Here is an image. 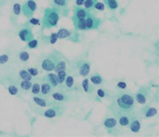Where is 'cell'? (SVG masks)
I'll return each instance as SVG.
<instances>
[{
	"label": "cell",
	"mask_w": 159,
	"mask_h": 137,
	"mask_svg": "<svg viewBox=\"0 0 159 137\" xmlns=\"http://www.w3.org/2000/svg\"><path fill=\"white\" fill-rule=\"evenodd\" d=\"M135 108V101L134 95L128 92L120 91L111 97V103L108 106L109 112L115 117L121 114L134 113Z\"/></svg>",
	"instance_id": "obj_1"
},
{
	"label": "cell",
	"mask_w": 159,
	"mask_h": 137,
	"mask_svg": "<svg viewBox=\"0 0 159 137\" xmlns=\"http://www.w3.org/2000/svg\"><path fill=\"white\" fill-rule=\"evenodd\" d=\"M60 19V13L55 7H47L44 12V16L42 20L43 27L51 28L57 25Z\"/></svg>",
	"instance_id": "obj_2"
},
{
	"label": "cell",
	"mask_w": 159,
	"mask_h": 137,
	"mask_svg": "<svg viewBox=\"0 0 159 137\" xmlns=\"http://www.w3.org/2000/svg\"><path fill=\"white\" fill-rule=\"evenodd\" d=\"M52 99L58 102V103H69L73 101H77L78 97L75 95H72V93L67 92L62 88H59L58 90L53 91L51 94Z\"/></svg>",
	"instance_id": "obj_3"
},
{
	"label": "cell",
	"mask_w": 159,
	"mask_h": 137,
	"mask_svg": "<svg viewBox=\"0 0 159 137\" xmlns=\"http://www.w3.org/2000/svg\"><path fill=\"white\" fill-rule=\"evenodd\" d=\"M72 66H74V71L77 73V75L86 77L90 73L91 64L86 60H75Z\"/></svg>",
	"instance_id": "obj_4"
},
{
	"label": "cell",
	"mask_w": 159,
	"mask_h": 137,
	"mask_svg": "<svg viewBox=\"0 0 159 137\" xmlns=\"http://www.w3.org/2000/svg\"><path fill=\"white\" fill-rule=\"evenodd\" d=\"M57 52H54L52 54H49L47 57H45L42 62H41V68L44 71L47 72H51L54 71L56 68V63H57Z\"/></svg>",
	"instance_id": "obj_5"
},
{
	"label": "cell",
	"mask_w": 159,
	"mask_h": 137,
	"mask_svg": "<svg viewBox=\"0 0 159 137\" xmlns=\"http://www.w3.org/2000/svg\"><path fill=\"white\" fill-rule=\"evenodd\" d=\"M150 95H151V86L149 85H147L138 89V91L134 95V98L136 103L140 104H145L149 98Z\"/></svg>",
	"instance_id": "obj_6"
},
{
	"label": "cell",
	"mask_w": 159,
	"mask_h": 137,
	"mask_svg": "<svg viewBox=\"0 0 159 137\" xmlns=\"http://www.w3.org/2000/svg\"><path fill=\"white\" fill-rule=\"evenodd\" d=\"M66 110L65 106L62 105L61 103H57L56 104H53L49 106L47 110L43 113V115L47 118H55L57 116H61Z\"/></svg>",
	"instance_id": "obj_7"
},
{
	"label": "cell",
	"mask_w": 159,
	"mask_h": 137,
	"mask_svg": "<svg viewBox=\"0 0 159 137\" xmlns=\"http://www.w3.org/2000/svg\"><path fill=\"white\" fill-rule=\"evenodd\" d=\"M57 36L58 39H67V40L73 41L75 43L78 42V38H79V35L77 32L69 30V29H66V28H61L57 33Z\"/></svg>",
	"instance_id": "obj_8"
},
{
	"label": "cell",
	"mask_w": 159,
	"mask_h": 137,
	"mask_svg": "<svg viewBox=\"0 0 159 137\" xmlns=\"http://www.w3.org/2000/svg\"><path fill=\"white\" fill-rule=\"evenodd\" d=\"M69 1L70 0H52V7L57 9L60 15L66 16L69 13Z\"/></svg>",
	"instance_id": "obj_9"
},
{
	"label": "cell",
	"mask_w": 159,
	"mask_h": 137,
	"mask_svg": "<svg viewBox=\"0 0 159 137\" xmlns=\"http://www.w3.org/2000/svg\"><path fill=\"white\" fill-rule=\"evenodd\" d=\"M22 13L26 17H32L34 13L37 11V5L34 0H27L22 5Z\"/></svg>",
	"instance_id": "obj_10"
},
{
	"label": "cell",
	"mask_w": 159,
	"mask_h": 137,
	"mask_svg": "<svg viewBox=\"0 0 159 137\" xmlns=\"http://www.w3.org/2000/svg\"><path fill=\"white\" fill-rule=\"evenodd\" d=\"M103 126L108 133H115L118 128L117 119L115 116H107L103 121Z\"/></svg>",
	"instance_id": "obj_11"
},
{
	"label": "cell",
	"mask_w": 159,
	"mask_h": 137,
	"mask_svg": "<svg viewBox=\"0 0 159 137\" xmlns=\"http://www.w3.org/2000/svg\"><path fill=\"white\" fill-rule=\"evenodd\" d=\"M86 24L87 30H92V29H98L99 25L101 24V20L96 16L92 13H88L86 18Z\"/></svg>",
	"instance_id": "obj_12"
},
{
	"label": "cell",
	"mask_w": 159,
	"mask_h": 137,
	"mask_svg": "<svg viewBox=\"0 0 159 137\" xmlns=\"http://www.w3.org/2000/svg\"><path fill=\"white\" fill-rule=\"evenodd\" d=\"M18 37L24 42H29L30 40L34 39V35H33V31H32L31 27L27 25H25L24 27H22L19 30Z\"/></svg>",
	"instance_id": "obj_13"
},
{
	"label": "cell",
	"mask_w": 159,
	"mask_h": 137,
	"mask_svg": "<svg viewBox=\"0 0 159 137\" xmlns=\"http://www.w3.org/2000/svg\"><path fill=\"white\" fill-rule=\"evenodd\" d=\"M32 99H33V102H34L35 104H37L39 107H42V108L49 107V106L58 103V102H57L55 100L54 101H50L48 98H45V97H41V96H37V95H34Z\"/></svg>",
	"instance_id": "obj_14"
},
{
	"label": "cell",
	"mask_w": 159,
	"mask_h": 137,
	"mask_svg": "<svg viewBox=\"0 0 159 137\" xmlns=\"http://www.w3.org/2000/svg\"><path fill=\"white\" fill-rule=\"evenodd\" d=\"M42 84H41V89H40V95L41 97H45V98H48L49 96H51V94L54 91V88L50 86V84H48L44 77L42 78Z\"/></svg>",
	"instance_id": "obj_15"
},
{
	"label": "cell",
	"mask_w": 159,
	"mask_h": 137,
	"mask_svg": "<svg viewBox=\"0 0 159 137\" xmlns=\"http://www.w3.org/2000/svg\"><path fill=\"white\" fill-rule=\"evenodd\" d=\"M62 89L67 91V92H70V93H73L74 91L76 90L75 86V78H74V75H66V80H65V83L64 85L62 86Z\"/></svg>",
	"instance_id": "obj_16"
},
{
	"label": "cell",
	"mask_w": 159,
	"mask_h": 137,
	"mask_svg": "<svg viewBox=\"0 0 159 137\" xmlns=\"http://www.w3.org/2000/svg\"><path fill=\"white\" fill-rule=\"evenodd\" d=\"M141 124H142V120L141 117L139 115L135 114L133 119L131 120L129 125L127 126L129 128V130L133 133H138L141 129Z\"/></svg>",
	"instance_id": "obj_17"
},
{
	"label": "cell",
	"mask_w": 159,
	"mask_h": 137,
	"mask_svg": "<svg viewBox=\"0 0 159 137\" xmlns=\"http://www.w3.org/2000/svg\"><path fill=\"white\" fill-rule=\"evenodd\" d=\"M139 114L146 118H151L157 114V109L149 105H146L139 110Z\"/></svg>",
	"instance_id": "obj_18"
},
{
	"label": "cell",
	"mask_w": 159,
	"mask_h": 137,
	"mask_svg": "<svg viewBox=\"0 0 159 137\" xmlns=\"http://www.w3.org/2000/svg\"><path fill=\"white\" fill-rule=\"evenodd\" d=\"M135 113H127V114H121L119 116L116 117L117 119V123H118V125H120L121 127H127L131 120L133 119L134 115Z\"/></svg>",
	"instance_id": "obj_19"
},
{
	"label": "cell",
	"mask_w": 159,
	"mask_h": 137,
	"mask_svg": "<svg viewBox=\"0 0 159 137\" xmlns=\"http://www.w3.org/2000/svg\"><path fill=\"white\" fill-rule=\"evenodd\" d=\"M94 85L90 82V80L88 78H85L83 81H82V89L83 91L87 94L89 96L91 95H95V92H96V89L93 86Z\"/></svg>",
	"instance_id": "obj_20"
},
{
	"label": "cell",
	"mask_w": 159,
	"mask_h": 137,
	"mask_svg": "<svg viewBox=\"0 0 159 137\" xmlns=\"http://www.w3.org/2000/svg\"><path fill=\"white\" fill-rule=\"evenodd\" d=\"M72 21H73L74 25H75V28L77 30V31H86L87 30V27H86V19H83V18H77L75 16H72Z\"/></svg>",
	"instance_id": "obj_21"
},
{
	"label": "cell",
	"mask_w": 159,
	"mask_h": 137,
	"mask_svg": "<svg viewBox=\"0 0 159 137\" xmlns=\"http://www.w3.org/2000/svg\"><path fill=\"white\" fill-rule=\"evenodd\" d=\"M44 79L50 84V86L54 89L57 88L58 86V78H57V75L54 74V73H48L47 75L44 76Z\"/></svg>",
	"instance_id": "obj_22"
},
{
	"label": "cell",
	"mask_w": 159,
	"mask_h": 137,
	"mask_svg": "<svg viewBox=\"0 0 159 137\" xmlns=\"http://www.w3.org/2000/svg\"><path fill=\"white\" fill-rule=\"evenodd\" d=\"M89 11L86 10V8L80 7H74V16L77 18H83L86 19Z\"/></svg>",
	"instance_id": "obj_23"
},
{
	"label": "cell",
	"mask_w": 159,
	"mask_h": 137,
	"mask_svg": "<svg viewBox=\"0 0 159 137\" xmlns=\"http://www.w3.org/2000/svg\"><path fill=\"white\" fill-rule=\"evenodd\" d=\"M89 80H90V82H91L94 86H102V85L105 83L104 78L99 75L98 73H97V72H95L94 74H92V75H90Z\"/></svg>",
	"instance_id": "obj_24"
},
{
	"label": "cell",
	"mask_w": 159,
	"mask_h": 137,
	"mask_svg": "<svg viewBox=\"0 0 159 137\" xmlns=\"http://www.w3.org/2000/svg\"><path fill=\"white\" fill-rule=\"evenodd\" d=\"M32 81H25V80H21V81H18V88L24 92V93H27L31 90L32 87Z\"/></svg>",
	"instance_id": "obj_25"
},
{
	"label": "cell",
	"mask_w": 159,
	"mask_h": 137,
	"mask_svg": "<svg viewBox=\"0 0 159 137\" xmlns=\"http://www.w3.org/2000/svg\"><path fill=\"white\" fill-rule=\"evenodd\" d=\"M18 76L20 80H25V81H32L33 76L29 74V72L25 69H21L18 72Z\"/></svg>",
	"instance_id": "obj_26"
},
{
	"label": "cell",
	"mask_w": 159,
	"mask_h": 137,
	"mask_svg": "<svg viewBox=\"0 0 159 137\" xmlns=\"http://www.w3.org/2000/svg\"><path fill=\"white\" fill-rule=\"evenodd\" d=\"M97 97L99 99H107V98H109L111 97L110 93L104 89V88H99L97 90Z\"/></svg>",
	"instance_id": "obj_27"
},
{
	"label": "cell",
	"mask_w": 159,
	"mask_h": 137,
	"mask_svg": "<svg viewBox=\"0 0 159 137\" xmlns=\"http://www.w3.org/2000/svg\"><path fill=\"white\" fill-rule=\"evenodd\" d=\"M57 78H58V86L61 87L65 83L67 72H66V70H61V71H58L57 73Z\"/></svg>",
	"instance_id": "obj_28"
},
{
	"label": "cell",
	"mask_w": 159,
	"mask_h": 137,
	"mask_svg": "<svg viewBox=\"0 0 159 137\" xmlns=\"http://www.w3.org/2000/svg\"><path fill=\"white\" fill-rule=\"evenodd\" d=\"M104 4L110 10H116L118 8V3L116 0H104Z\"/></svg>",
	"instance_id": "obj_29"
},
{
	"label": "cell",
	"mask_w": 159,
	"mask_h": 137,
	"mask_svg": "<svg viewBox=\"0 0 159 137\" xmlns=\"http://www.w3.org/2000/svg\"><path fill=\"white\" fill-rule=\"evenodd\" d=\"M40 89H41V85L39 84V82L33 83L32 87H31V94L33 95H38L40 94Z\"/></svg>",
	"instance_id": "obj_30"
},
{
	"label": "cell",
	"mask_w": 159,
	"mask_h": 137,
	"mask_svg": "<svg viewBox=\"0 0 159 137\" xmlns=\"http://www.w3.org/2000/svg\"><path fill=\"white\" fill-rule=\"evenodd\" d=\"M21 7H22V6H21L19 3H15V4L13 5L12 12L13 15H14L15 16H19V15H20V14L22 12Z\"/></svg>",
	"instance_id": "obj_31"
},
{
	"label": "cell",
	"mask_w": 159,
	"mask_h": 137,
	"mask_svg": "<svg viewBox=\"0 0 159 137\" xmlns=\"http://www.w3.org/2000/svg\"><path fill=\"white\" fill-rule=\"evenodd\" d=\"M98 2V0H86L85 1V3H84V8H86V10H90V9H92L93 7H94V6H95V4Z\"/></svg>",
	"instance_id": "obj_32"
},
{
	"label": "cell",
	"mask_w": 159,
	"mask_h": 137,
	"mask_svg": "<svg viewBox=\"0 0 159 137\" xmlns=\"http://www.w3.org/2000/svg\"><path fill=\"white\" fill-rule=\"evenodd\" d=\"M18 58L22 62H27L29 60V54L26 51H22L18 55Z\"/></svg>",
	"instance_id": "obj_33"
},
{
	"label": "cell",
	"mask_w": 159,
	"mask_h": 137,
	"mask_svg": "<svg viewBox=\"0 0 159 137\" xmlns=\"http://www.w3.org/2000/svg\"><path fill=\"white\" fill-rule=\"evenodd\" d=\"M9 60H10V55H7V54L1 55H0V65L7 64Z\"/></svg>",
	"instance_id": "obj_34"
},
{
	"label": "cell",
	"mask_w": 159,
	"mask_h": 137,
	"mask_svg": "<svg viewBox=\"0 0 159 137\" xmlns=\"http://www.w3.org/2000/svg\"><path fill=\"white\" fill-rule=\"evenodd\" d=\"M37 46H38V41L36 40V39H32L29 42H27V47L30 48V49L37 48Z\"/></svg>",
	"instance_id": "obj_35"
},
{
	"label": "cell",
	"mask_w": 159,
	"mask_h": 137,
	"mask_svg": "<svg viewBox=\"0 0 159 137\" xmlns=\"http://www.w3.org/2000/svg\"><path fill=\"white\" fill-rule=\"evenodd\" d=\"M105 7H106V6H105V4L103 3V2H97L96 4H95V6H94V7L93 8H95L96 10H98V11H104L105 10Z\"/></svg>",
	"instance_id": "obj_36"
},
{
	"label": "cell",
	"mask_w": 159,
	"mask_h": 137,
	"mask_svg": "<svg viewBox=\"0 0 159 137\" xmlns=\"http://www.w3.org/2000/svg\"><path fill=\"white\" fill-rule=\"evenodd\" d=\"M26 70L29 72V74L32 75L33 77L34 76H37V75H39V70L37 69V67H28Z\"/></svg>",
	"instance_id": "obj_37"
},
{
	"label": "cell",
	"mask_w": 159,
	"mask_h": 137,
	"mask_svg": "<svg viewBox=\"0 0 159 137\" xmlns=\"http://www.w3.org/2000/svg\"><path fill=\"white\" fill-rule=\"evenodd\" d=\"M57 33H52L50 36L48 37V42L49 44H51V45H53V44H55L57 41Z\"/></svg>",
	"instance_id": "obj_38"
},
{
	"label": "cell",
	"mask_w": 159,
	"mask_h": 137,
	"mask_svg": "<svg viewBox=\"0 0 159 137\" xmlns=\"http://www.w3.org/2000/svg\"><path fill=\"white\" fill-rule=\"evenodd\" d=\"M116 87L117 88L118 90H120V91H124V90L126 89V84L125 82H118L116 84Z\"/></svg>",
	"instance_id": "obj_39"
},
{
	"label": "cell",
	"mask_w": 159,
	"mask_h": 137,
	"mask_svg": "<svg viewBox=\"0 0 159 137\" xmlns=\"http://www.w3.org/2000/svg\"><path fill=\"white\" fill-rule=\"evenodd\" d=\"M28 24L34 25H40V21H39V19H37V18H33V17H31V18L29 19V21H28Z\"/></svg>",
	"instance_id": "obj_40"
},
{
	"label": "cell",
	"mask_w": 159,
	"mask_h": 137,
	"mask_svg": "<svg viewBox=\"0 0 159 137\" xmlns=\"http://www.w3.org/2000/svg\"><path fill=\"white\" fill-rule=\"evenodd\" d=\"M85 1H86V0H75V7H81V6H84Z\"/></svg>",
	"instance_id": "obj_41"
},
{
	"label": "cell",
	"mask_w": 159,
	"mask_h": 137,
	"mask_svg": "<svg viewBox=\"0 0 159 137\" xmlns=\"http://www.w3.org/2000/svg\"><path fill=\"white\" fill-rule=\"evenodd\" d=\"M6 4V0H0V7H2Z\"/></svg>",
	"instance_id": "obj_42"
},
{
	"label": "cell",
	"mask_w": 159,
	"mask_h": 137,
	"mask_svg": "<svg viewBox=\"0 0 159 137\" xmlns=\"http://www.w3.org/2000/svg\"><path fill=\"white\" fill-rule=\"evenodd\" d=\"M7 1H12V0H6V2H7Z\"/></svg>",
	"instance_id": "obj_43"
}]
</instances>
